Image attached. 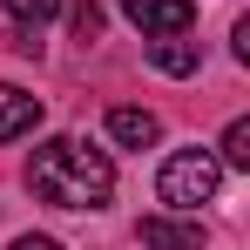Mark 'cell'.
Wrapping results in <instances>:
<instances>
[{"label":"cell","instance_id":"4","mask_svg":"<svg viewBox=\"0 0 250 250\" xmlns=\"http://www.w3.org/2000/svg\"><path fill=\"white\" fill-rule=\"evenodd\" d=\"M34 128H41V95L0 82V142H21V135H34Z\"/></svg>","mask_w":250,"mask_h":250},{"label":"cell","instance_id":"3","mask_svg":"<svg viewBox=\"0 0 250 250\" xmlns=\"http://www.w3.org/2000/svg\"><path fill=\"white\" fill-rule=\"evenodd\" d=\"M122 7H128V21H135L149 41H156V34H189V27H196V7H189V0H122Z\"/></svg>","mask_w":250,"mask_h":250},{"label":"cell","instance_id":"2","mask_svg":"<svg viewBox=\"0 0 250 250\" xmlns=\"http://www.w3.org/2000/svg\"><path fill=\"white\" fill-rule=\"evenodd\" d=\"M216 183H223V163L209 156V149H176L163 163V176H156V196H163L169 209H196L216 196Z\"/></svg>","mask_w":250,"mask_h":250},{"label":"cell","instance_id":"10","mask_svg":"<svg viewBox=\"0 0 250 250\" xmlns=\"http://www.w3.org/2000/svg\"><path fill=\"white\" fill-rule=\"evenodd\" d=\"M75 41H102V7H95V0H82V7H75Z\"/></svg>","mask_w":250,"mask_h":250},{"label":"cell","instance_id":"8","mask_svg":"<svg viewBox=\"0 0 250 250\" xmlns=\"http://www.w3.org/2000/svg\"><path fill=\"white\" fill-rule=\"evenodd\" d=\"M223 163H230V169H250V122H230V128H223Z\"/></svg>","mask_w":250,"mask_h":250},{"label":"cell","instance_id":"11","mask_svg":"<svg viewBox=\"0 0 250 250\" xmlns=\"http://www.w3.org/2000/svg\"><path fill=\"white\" fill-rule=\"evenodd\" d=\"M14 250H61V244H54V237H21Z\"/></svg>","mask_w":250,"mask_h":250},{"label":"cell","instance_id":"7","mask_svg":"<svg viewBox=\"0 0 250 250\" xmlns=\"http://www.w3.org/2000/svg\"><path fill=\"white\" fill-rule=\"evenodd\" d=\"M149 61H156L163 75H196L203 54H196V41H183V34H156V41H149Z\"/></svg>","mask_w":250,"mask_h":250},{"label":"cell","instance_id":"5","mask_svg":"<svg viewBox=\"0 0 250 250\" xmlns=\"http://www.w3.org/2000/svg\"><path fill=\"white\" fill-rule=\"evenodd\" d=\"M142 250H203V230L183 216H149L142 223Z\"/></svg>","mask_w":250,"mask_h":250},{"label":"cell","instance_id":"9","mask_svg":"<svg viewBox=\"0 0 250 250\" xmlns=\"http://www.w3.org/2000/svg\"><path fill=\"white\" fill-rule=\"evenodd\" d=\"M7 14H14L21 27H41V21H54V14H61V0H7Z\"/></svg>","mask_w":250,"mask_h":250},{"label":"cell","instance_id":"6","mask_svg":"<svg viewBox=\"0 0 250 250\" xmlns=\"http://www.w3.org/2000/svg\"><path fill=\"white\" fill-rule=\"evenodd\" d=\"M108 135H115L122 149H149V142L163 135V122H156L149 108H108Z\"/></svg>","mask_w":250,"mask_h":250},{"label":"cell","instance_id":"1","mask_svg":"<svg viewBox=\"0 0 250 250\" xmlns=\"http://www.w3.org/2000/svg\"><path fill=\"white\" fill-rule=\"evenodd\" d=\"M27 189L54 209H102L115 196V163L102 156V149H88L75 135H54L34 149V163H27Z\"/></svg>","mask_w":250,"mask_h":250}]
</instances>
